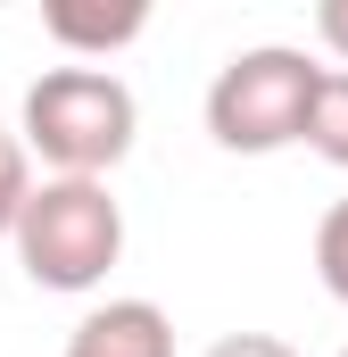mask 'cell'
<instances>
[{"label":"cell","mask_w":348,"mask_h":357,"mask_svg":"<svg viewBox=\"0 0 348 357\" xmlns=\"http://www.w3.org/2000/svg\"><path fill=\"white\" fill-rule=\"evenodd\" d=\"M17 133H25V150H33L50 175H91V183H108V167L133 158L141 108H133L125 75L67 59V67H42V75L25 84V116H17Z\"/></svg>","instance_id":"cell-1"},{"label":"cell","mask_w":348,"mask_h":357,"mask_svg":"<svg viewBox=\"0 0 348 357\" xmlns=\"http://www.w3.org/2000/svg\"><path fill=\"white\" fill-rule=\"evenodd\" d=\"M8 250H17L25 282H42V291H100L108 266L125 258V208L91 175H42Z\"/></svg>","instance_id":"cell-2"},{"label":"cell","mask_w":348,"mask_h":357,"mask_svg":"<svg viewBox=\"0 0 348 357\" xmlns=\"http://www.w3.org/2000/svg\"><path fill=\"white\" fill-rule=\"evenodd\" d=\"M315 84H324V67L307 50H290V42H258V50L224 59L216 84H207V133H216V150L265 158V150L307 142Z\"/></svg>","instance_id":"cell-3"},{"label":"cell","mask_w":348,"mask_h":357,"mask_svg":"<svg viewBox=\"0 0 348 357\" xmlns=\"http://www.w3.org/2000/svg\"><path fill=\"white\" fill-rule=\"evenodd\" d=\"M58 357H174V324L158 299H108L67 333Z\"/></svg>","instance_id":"cell-4"},{"label":"cell","mask_w":348,"mask_h":357,"mask_svg":"<svg viewBox=\"0 0 348 357\" xmlns=\"http://www.w3.org/2000/svg\"><path fill=\"white\" fill-rule=\"evenodd\" d=\"M42 33H50L58 50H84V67H108V50H125V42L150 33V8H141V0H116V8L50 0V8H42Z\"/></svg>","instance_id":"cell-5"},{"label":"cell","mask_w":348,"mask_h":357,"mask_svg":"<svg viewBox=\"0 0 348 357\" xmlns=\"http://www.w3.org/2000/svg\"><path fill=\"white\" fill-rule=\"evenodd\" d=\"M307 150L348 167V67H324L315 84V108H307Z\"/></svg>","instance_id":"cell-6"},{"label":"cell","mask_w":348,"mask_h":357,"mask_svg":"<svg viewBox=\"0 0 348 357\" xmlns=\"http://www.w3.org/2000/svg\"><path fill=\"white\" fill-rule=\"evenodd\" d=\"M25 199H33V150H25V133L0 125V241H17Z\"/></svg>","instance_id":"cell-7"},{"label":"cell","mask_w":348,"mask_h":357,"mask_svg":"<svg viewBox=\"0 0 348 357\" xmlns=\"http://www.w3.org/2000/svg\"><path fill=\"white\" fill-rule=\"evenodd\" d=\"M315 274H324V291L348 307V199H332L324 225H315Z\"/></svg>","instance_id":"cell-8"},{"label":"cell","mask_w":348,"mask_h":357,"mask_svg":"<svg viewBox=\"0 0 348 357\" xmlns=\"http://www.w3.org/2000/svg\"><path fill=\"white\" fill-rule=\"evenodd\" d=\"M207 357H299L290 341H274V333H224Z\"/></svg>","instance_id":"cell-9"},{"label":"cell","mask_w":348,"mask_h":357,"mask_svg":"<svg viewBox=\"0 0 348 357\" xmlns=\"http://www.w3.org/2000/svg\"><path fill=\"white\" fill-rule=\"evenodd\" d=\"M315 33H324V50L348 67V0H315Z\"/></svg>","instance_id":"cell-10"},{"label":"cell","mask_w":348,"mask_h":357,"mask_svg":"<svg viewBox=\"0 0 348 357\" xmlns=\"http://www.w3.org/2000/svg\"><path fill=\"white\" fill-rule=\"evenodd\" d=\"M340 357H348V349H340Z\"/></svg>","instance_id":"cell-11"}]
</instances>
